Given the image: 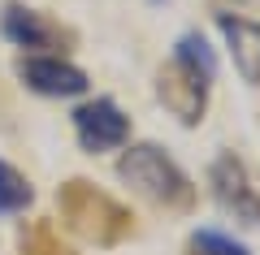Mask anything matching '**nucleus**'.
Returning a JSON list of instances; mask_svg holds the SVG:
<instances>
[{
    "mask_svg": "<svg viewBox=\"0 0 260 255\" xmlns=\"http://www.w3.org/2000/svg\"><path fill=\"white\" fill-rule=\"evenodd\" d=\"M56 208H61L65 225L74 229L78 238L95 242V246H113L130 234V212L113 195H104L100 186L83 182V177H70L56 191Z\"/></svg>",
    "mask_w": 260,
    "mask_h": 255,
    "instance_id": "f257e3e1",
    "label": "nucleus"
},
{
    "mask_svg": "<svg viewBox=\"0 0 260 255\" xmlns=\"http://www.w3.org/2000/svg\"><path fill=\"white\" fill-rule=\"evenodd\" d=\"M117 173H121L126 186H135V191H139L143 199H152L156 208H191L195 203L191 177H186L156 143H130L126 152H121V160H117Z\"/></svg>",
    "mask_w": 260,
    "mask_h": 255,
    "instance_id": "f03ea898",
    "label": "nucleus"
},
{
    "mask_svg": "<svg viewBox=\"0 0 260 255\" xmlns=\"http://www.w3.org/2000/svg\"><path fill=\"white\" fill-rule=\"evenodd\" d=\"M208 82H213V74H204V69H195V65H186V61L174 56V61L156 74V100L165 104L182 126H195V121L204 117V108H208Z\"/></svg>",
    "mask_w": 260,
    "mask_h": 255,
    "instance_id": "7ed1b4c3",
    "label": "nucleus"
},
{
    "mask_svg": "<svg viewBox=\"0 0 260 255\" xmlns=\"http://www.w3.org/2000/svg\"><path fill=\"white\" fill-rule=\"evenodd\" d=\"M208 186H213L217 203H221L225 212H234V221H243V225H260V186L251 182L247 164H243L234 152H225V156L213 160V169H208Z\"/></svg>",
    "mask_w": 260,
    "mask_h": 255,
    "instance_id": "20e7f679",
    "label": "nucleus"
},
{
    "mask_svg": "<svg viewBox=\"0 0 260 255\" xmlns=\"http://www.w3.org/2000/svg\"><path fill=\"white\" fill-rule=\"evenodd\" d=\"M74 134L83 143V152H117L130 138V117L109 95H95V100L74 108Z\"/></svg>",
    "mask_w": 260,
    "mask_h": 255,
    "instance_id": "39448f33",
    "label": "nucleus"
},
{
    "mask_svg": "<svg viewBox=\"0 0 260 255\" xmlns=\"http://www.w3.org/2000/svg\"><path fill=\"white\" fill-rule=\"evenodd\" d=\"M18 78L35 95H48V100H74V95L87 91V74L78 65L61 61V56H22Z\"/></svg>",
    "mask_w": 260,
    "mask_h": 255,
    "instance_id": "423d86ee",
    "label": "nucleus"
},
{
    "mask_svg": "<svg viewBox=\"0 0 260 255\" xmlns=\"http://www.w3.org/2000/svg\"><path fill=\"white\" fill-rule=\"evenodd\" d=\"M0 35L9 39L13 48H26V52H39V48H61L65 39H70L56 22H48L44 13L26 9V5H5V13H0Z\"/></svg>",
    "mask_w": 260,
    "mask_h": 255,
    "instance_id": "0eeeda50",
    "label": "nucleus"
},
{
    "mask_svg": "<svg viewBox=\"0 0 260 255\" xmlns=\"http://www.w3.org/2000/svg\"><path fill=\"white\" fill-rule=\"evenodd\" d=\"M217 26H221V35H225V48H230L234 69L243 74V82H251V87H256V82H260V22L221 13V18H217Z\"/></svg>",
    "mask_w": 260,
    "mask_h": 255,
    "instance_id": "6e6552de",
    "label": "nucleus"
},
{
    "mask_svg": "<svg viewBox=\"0 0 260 255\" xmlns=\"http://www.w3.org/2000/svg\"><path fill=\"white\" fill-rule=\"evenodd\" d=\"M35 199V186L26 182V173H18L9 160H0V212H26Z\"/></svg>",
    "mask_w": 260,
    "mask_h": 255,
    "instance_id": "1a4fd4ad",
    "label": "nucleus"
},
{
    "mask_svg": "<svg viewBox=\"0 0 260 255\" xmlns=\"http://www.w3.org/2000/svg\"><path fill=\"white\" fill-rule=\"evenodd\" d=\"M186 255H251V251L221 229H195L191 242H186Z\"/></svg>",
    "mask_w": 260,
    "mask_h": 255,
    "instance_id": "9d476101",
    "label": "nucleus"
},
{
    "mask_svg": "<svg viewBox=\"0 0 260 255\" xmlns=\"http://www.w3.org/2000/svg\"><path fill=\"white\" fill-rule=\"evenodd\" d=\"M22 255H74V251L56 238V229L48 221H39V225H30L22 234Z\"/></svg>",
    "mask_w": 260,
    "mask_h": 255,
    "instance_id": "9b49d317",
    "label": "nucleus"
},
{
    "mask_svg": "<svg viewBox=\"0 0 260 255\" xmlns=\"http://www.w3.org/2000/svg\"><path fill=\"white\" fill-rule=\"evenodd\" d=\"M174 56H178V61H186V65H195V69H204V74H217V61H213V48L204 44V35H195V30H186V35L178 39Z\"/></svg>",
    "mask_w": 260,
    "mask_h": 255,
    "instance_id": "f8f14e48",
    "label": "nucleus"
}]
</instances>
